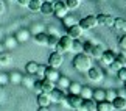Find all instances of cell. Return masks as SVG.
Returning <instances> with one entry per match:
<instances>
[{
	"label": "cell",
	"instance_id": "1",
	"mask_svg": "<svg viewBox=\"0 0 126 111\" xmlns=\"http://www.w3.org/2000/svg\"><path fill=\"white\" fill-rule=\"evenodd\" d=\"M73 67L79 72H87L92 67V61H90V56L86 55V53H78L73 58Z\"/></svg>",
	"mask_w": 126,
	"mask_h": 111
},
{
	"label": "cell",
	"instance_id": "2",
	"mask_svg": "<svg viewBox=\"0 0 126 111\" xmlns=\"http://www.w3.org/2000/svg\"><path fill=\"white\" fill-rule=\"evenodd\" d=\"M72 44H73V39L65 35V36H61L59 38V42H58V45L55 47L56 52H59V53H64V52H72Z\"/></svg>",
	"mask_w": 126,
	"mask_h": 111
},
{
	"label": "cell",
	"instance_id": "3",
	"mask_svg": "<svg viewBox=\"0 0 126 111\" xmlns=\"http://www.w3.org/2000/svg\"><path fill=\"white\" fill-rule=\"evenodd\" d=\"M64 103L67 107H70V108L78 110L81 107V103H83V97H81L79 94H69V95H65V102Z\"/></svg>",
	"mask_w": 126,
	"mask_h": 111
},
{
	"label": "cell",
	"instance_id": "4",
	"mask_svg": "<svg viewBox=\"0 0 126 111\" xmlns=\"http://www.w3.org/2000/svg\"><path fill=\"white\" fill-rule=\"evenodd\" d=\"M53 14L59 19H62L64 16L69 14V9H67V6L64 5V2H59V0H55V2H53Z\"/></svg>",
	"mask_w": 126,
	"mask_h": 111
},
{
	"label": "cell",
	"instance_id": "5",
	"mask_svg": "<svg viewBox=\"0 0 126 111\" xmlns=\"http://www.w3.org/2000/svg\"><path fill=\"white\" fill-rule=\"evenodd\" d=\"M59 70L55 69V67H50V66H45V72H44V78H47V80H50L53 81V83H56L58 80H59Z\"/></svg>",
	"mask_w": 126,
	"mask_h": 111
},
{
	"label": "cell",
	"instance_id": "6",
	"mask_svg": "<svg viewBox=\"0 0 126 111\" xmlns=\"http://www.w3.org/2000/svg\"><path fill=\"white\" fill-rule=\"evenodd\" d=\"M62 61H64V58H62V53H59V52H53V53L50 55V58H48V66L50 67H55V69H59Z\"/></svg>",
	"mask_w": 126,
	"mask_h": 111
},
{
	"label": "cell",
	"instance_id": "7",
	"mask_svg": "<svg viewBox=\"0 0 126 111\" xmlns=\"http://www.w3.org/2000/svg\"><path fill=\"white\" fill-rule=\"evenodd\" d=\"M96 25H98V22H96L95 16H87L84 19H81V22H79L81 30H90V28H95Z\"/></svg>",
	"mask_w": 126,
	"mask_h": 111
},
{
	"label": "cell",
	"instance_id": "8",
	"mask_svg": "<svg viewBox=\"0 0 126 111\" xmlns=\"http://www.w3.org/2000/svg\"><path fill=\"white\" fill-rule=\"evenodd\" d=\"M48 95H50V100H51V102H55V103H64L65 102V94H64V91H62V89L55 88Z\"/></svg>",
	"mask_w": 126,
	"mask_h": 111
},
{
	"label": "cell",
	"instance_id": "9",
	"mask_svg": "<svg viewBox=\"0 0 126 111\" xmlns=\"http://www.w3.org/2000/svg\"><path fill=\"white\" fill-rule=\"evenodd\" d=\"M78 111H96V102L94 99H83V103Z\"/></svg>",
	"mask_w": 126,
	"mask_h": 111
},
{
	"label": "cell",
	"instance_id": "10",
	"mask_svg": "<svg viewBox=\"0 0 126 111\" xmlns=\"http://www.w3.org/2000/svg\"><path fill=\"white\" fill-rule=\"evenodd\" d=\"M87 78H89L90 81H100L101 78H103V72H101L98 67L92 66L90 69L87 70Z\"/></svg>",
	"mask_w": 126,
	"mask_h": 111
},
{
	"label": "cell",
	"instance_id": "11",
	"mask_svg": "<svg viewBox=\"0 0 126 111\" xmlns=\"http://www.w3.org/2000/svg\"><path fill=\"white\" fill-rule=\"evenodd\" d=\"M112 108H114V111H122V110H125L126 108V99L125 97H122V95H117L112 102Z\"/></svg>",
	"mask_w": 126,
	"mask_h": 111
},
{
	"label": "cell",
	"instance_id": "12",
	"mask_svg": "<svg viewBox=\"0 0 126 111\" xmlns=\"http://www.w3.org/2000/svg\"><path fill=\"white\" fill-rule=\"evenodd\" d=\"M114 21H115V19L112 16H106V14H100V16L96 17L98 25H103V27H112L114 25Z\"/></svg>",
	"mask_w": 126,
	"mask_h": 111
},
{
	"label": "cell",
	"instance_id": "13",
	"mask_svg": "<svg viewBox=\"0 0 126 111\" xmlns=\"http://www.w3.org/2000/svg\"><path fill=\"white\" fill-rule=\"evenodd\" d=\"M55 89V83L47 78H42L41 80V92H45V94H50L51 91Z\"/></svg>",
	"mask_w": 126,
	"mask_h": 111
},
{
	"label": "cell",
	"instance_id": "14",
	"mask_svg": "<svg viewBox=\"0 0 126 111\" xmlns=\"http://www.w3.org/2000/svg\"><path fill=\"white\" fill-rule=\"evenodd\" d=\"M81 33H83V30H81V27L76 25V23L67 28V35H69L72 39H78V38L81 36Z\"/></svg>",
	"mask_w": 126,
	"mask_h": 111
},
{
	"label": "cell",
	"instance_id": "15",
	"mask_svg": "<svg viewBox=\"0 0 126 111\" xmlns=\"http://www.w3.org/2000/svg\"><path fill=\"white\" fill-rule=\"evenodd\" d=\"M50 103H51L50 95L45 94V92H39V95H37V105H39V107L48 108V105H50Z\"/></svg>",
	"mask_w": 126,
	"mask_h": 111
},
{
	"label": "cell",
	"instance_id": "16",
	"mask_svg": "<svg viewBox=\"0 0 126 111\" xmlns=\"http://www.w3.org/2000/svg\"><path fill=\"white\" fill-rule=\"evenodd\" d=\"M101 61L104 63V64H110L114 60H115V52H112V50H104L103 52V55H101V58H100Z\"/></svg>",
	"mask_w": 126,
	"mask_h": 111
},
{
	"label": "cell",
	"instance_id": "17",
	"mask_svg": "<svg viewBox=\"0 0 126 111\" xmlns=\"http://www.w3.org/2000/svg\"><path fill=\"white\" fill-rule=\"evenodd\" d=\"M39 11L44 14V16H51V14H53V3H50V2H42Z\"/></svg>",
	"mask_w": 126,
	"mask_h": 111
},
{
	"label": "cell",
	"instance_id": "18",
	"mask_svg": "<svg viewBox=\"0 0 126 111\" xmlns=\"http://www.w3.org/2000/svg\"><path fill=\"white\" fill-rule=\"evenodd\" d=\"M96 111H114L112 103L108 102V100H101V102H96Z\"/></svg>",
	"mask_w": 126,
	"mask_h": 111
},
{
	"label": "cell",
	"instance_id": "19",
	"mask_svg": "<svg viewBox=\"0 0 126 111\" xmlns=\"http://www.w3.org/2000/svg\"><path fill=\"white\" fill-rule=\"evenodd\" d=\"M11 63V53L9 52H0V66H8Z\"/></svg>",
	"mask_w": 126,
	"mask_h": 111
},
{
	"label": "cell",
	"instance_id": "20",
	"mask_svg": "<svg viewBox=\"0 0 126 111\" xmlns=\"http://www.w3.org/2000/svg\"><path fill=\"white\" fill-rule=\"evenodd\" d=\"M112 27H115V28H117V30H120V31H125L126 33V21H125V19H115V21H114V25Z\"/></svg>",
	"mask_w": 126,
	"mask_h": 111
},
{
	"label": "cell",
	"instance_id": "21",
	"mask_svg": "<svg viewBox=\"0 0 126 111\" xmlns=\"http://www.w3.org/2000/svg\"><path fill=\"white\" fill-rule=\"evenodd\" d=\"M92 99H94L95 102H101V100H104V91L103 89L92 91Z\"/></svg>",
	"mask_w": 126,
	"mask_h": 111
},
{
	"label": "cell",
	"instance_id": "22",
	"mask_svg": "<svg viewBox=\"0 0 126 111\" xmlns=\"http://www.w3.org/2000/svg\"><path fill=\"white\" fill-rule=\"evenodd\" d=\"M94 47H95V44H94L92 41H86V42H83V53H86V55L90 56L92 50H94Z\"/></svg>",
	"mask_w": 126,
	"mask_h": 111
},
{
	"label": "cell",
	"instance_id": "23",
	"mask_svg": "<svg viewBox=\"0 0 126 111\" xmlns=\"http://www.w3.org/2000/svg\"><path fill=\"white\" fill-rule=\"evenodd\" d=\"M41 5H42V0H30L27 6L31 9V11H39L41 9Z\"/></svg>",
	"mask_w": 126,
	"mask_h": 111
},
{
	"label": "cell",
	"instance_id": "24",
	"mask_svg": "<svg viewBox=\"0 0 126 111\" xmlns=\"http://www.w3.org/2000/svg\"><path fill=\"white\" fill-rule=\"evenodd\" d=\"M34 39H36V42L37 44H45L47 45V41H48V35L47 33H37V35L34 36Z\"/></svg>",
	"mask_w": 126,
	"mask_h": 111
},
{
	"label": "cell",
	"instance_id": "25",
	"mask_svg": "<svg viewBox=\"0 0 126 111\" xmlns=\"http://www.w3.org/2000/svg\"><path fill=\"white\" fill-rule=\"evenodd\" d=\"M62 23H64V27L65 28H69L72 25H75V17L73 16H70V14H67V16L62 17Z\"/></svg>",
	"mask_w": 126,
	"mask_h": 111
},
{
	"label": "cell",
	"instance_id": "26",
	"mask_svg": "<svg viewBox=\"0 0 126 111\" xmlns=\"http://www.w3.org/2000/svg\"><path fill=\"white\" fill-rule=\"evenodd\" d=\"M67 88H69L70 94H79V91H81V88H83V86H81L79 83H76V81H73V83H70Z\"/></svg>",
	"mask_w": 126,
	"mask_h": 111
},
{
	"label": "cell",
	"instance_id": "27",
	"mask_svg": "<svg viewBox=\"0 0 126 111\" xmlns=\"http://www.w3.org/2000/svg\"><path fill=\"white\" fill-rule=\"evenodd\" d=\"M103 52H104V49L101 45H98V44H95V47H94V50H92V53H90V56H94V58H101V55H103Z\"/></svg>",
	"mask_w": 126,
	"mask_h": 111
},
{
	"label": "cell",
	"instance_id": "28",
	"mask_svg": "<svg viewBox=\"0 0 126 111\" xmlns=\"http://www.w3.org/2000/svg\"><path fill=\"white\" fill-rule=\"evenodd\" d=\"M37 66H39L37 63H34V61H30V63L27 64V67H25V69H27V72H28L30 75H34V74H36V70H37Z\"/></svg>",
	"mask_w": 126,
	"mask_h": 111
},
{
	"label": "cell",
	"instance_id": "29",
	"mask_svg": "<svg viewBox=\"0 0 126 111\" xmlns=\"http://www.w3.org/2000/svg\"><path fill=\"white\" fill-rule=\"evenodd\" d=\"M58 42H59V39H58L56 35H48V41H47V45H48V47L55 49V47L58 45Z\"/></svg>",
	"mask_w": 126,
	"mask_h": 111
},
{
	"label": "cell",
	"instance_id": "30",
	"mask_svg": "<svg viewBox=\"0 0 126 111\" xmlns=\"http://www.w3.org/2000/svg\"><path fill=\"white\" fill-rule=\"evenodd\" d=\"M79 95L83 99H92V89L90 88H87V86H83L79 91Z\"/></svg>",
	"mask_w": 126,
	"mask_h": 111
},
{
	"label": "cell",
	"instance_id": "31",
	"mask_svg": "<svg viewBox=\"0 0 126 111\" xmlns=\"http://www.w3.org/2000/svg\"><path fill=\"white\" fill-rule=\"evenodd\" d=\"M117 97V92L112 89H108V91H104V100H108V102H112V100Z\"/></svg>",
	"mask_w": 126,
	"mask_h": 111
},
{
	"label": "cell",
	"instance_id": "32",
	"mask_svg": "<svg viewBox=\"0 0 126 111\" xmlns=\"http://www.w3.org/2000/svg\"><path fill=\"white\" fill-rule=\"evenodd\" d=\"M64 5L67 6V9H76L79 6V2H78V0H65Z\"/></svg>",
	"mask_w": 126,
	"mask_h": 111
},
{
	"label": "cell",
	"instance_id": "33",
	"mask_svg": "<svg viewBox=\"0 0 126 111\" xmlns=\"http://www.w3.org/2000/svg\"><path fill=\"white\" fill-rule=\"evenodd\" d=\"M72 52H83V42H79L78 39H73V44H72Z\"/></svg>",
	"mask_w": 126,
	"mask_h": 111
},
{
	"label": "cell",
	"instance_id": "34",
	"mask_svg": "<svg viewBox=\"0 0 126 111\" xmlns=\"http://www.w3.org/2000/svg\"><path fill=\"white\" fill-rule=\"evenodd\" d=\"M117 77H118V80H122V81L126 80V66H123L120 70H117Z\"/></svg>",
	"mask_w": 126,
	"mask_h": 111
},
{
	"label": "cell",
	"instance_id": "35",
	"mask_svg": "<svg viewBox=\"0 0 126 111\" xmlns=\"http://www.w3.org/2000/svg\"><path fill=\"white\" fill-rule=\"evenodd\" d=\"M115 60L122 63V66H126V55L125 53H115Z\"/></svg>",
	"mask_w": 126,
	"mask_h": 111
},
{
	"label": "cell",
	"instance_id": "36",
	"mask_svg": "<svg viewBox=\"0 0 126 111\" xmlns=\"http://www.w3.org/2000/svg\"><path fill=\"white\" fill-rule=\"evenodd\" d=\"M109 66H110V69H112V70H115V72H117V70H120V69L123 67V66H122V63H118L117 60H114V61L110 63Z\"/></svg>",
	"mask_w": 126,
	"mask_h": 111
},
{
	"label": "cell",
	"instance_id": "37",
	"mask_svg": "<svg viewBox=\"0 0 126 111\" xmlns=\"http://www.w3.org/2000/svg\"><path fill=\"white\" fill-rule=\"evenodd\" d=\"M44 72H45V66L39 64V66H37V70H36V75H39V77H42V78H44Z\"/></svg>",
	"mask_w": 126,
	"mask_h": 111
},
{
	"label": "cell",
	"instance_id": "38",
	"mask_svg": "<svg viewBox=\"0 0 126 111\" xmlns=\"http://www.w3.org/2000/svg\"><path fill=\"white\" fill-rule=\"evenodd\" d=\"M118 44H120V47L126 49V35H125V36H122V38L118 39Z\"/></svg>",
	"mask_w": 126,
	"mask_h": 111
},
{
	"label": "cell",
	"instance_id": "39",
	"mask_svg": "<svg viewBox=\"0 0 126 111\" xmlns=\"http://www.w3.org/2000/svg\"><path fill=\"white\" fill-rule=\"evenodd\" d=\"M58 83H59L61 86H64V88H67V86H69V81H67L65 78H62V77H59V80H58Z\"/></svg>",
	"mask_w": 126,
	"mask_h": 111
},
{
	"label": "cell",
	"instance_id": "40",
	"mask_svg": "<svg viewBox=\"0 0 126 111\" xmlns=\"http://www.w3.org/2000/svg\"><path fill=\"white\" fill-rule=\"evenodd\" d=\"M33 86H34V88H33V89H36L37 92H41V80H37V81H34V85H33Z\"/></svg>",
	"mask_w": 126,
	"mask_h": 111
},
{
	"label": "cell",
	"instance_id": "41",
	"mask_svg": "<svg viewBox=\"0 0 126 111\" xmlns=\"http://www.w3.org/2000/svg\"><path fill=\"white\" fill-rule=\"evenodd\" d=\"M6 81H8V77L5 75V74H0V85H2V83H6Z\"/></svg>",
	"mask_w": 126,
	"mask_h": 111
},
{
	"label": "cell",
	"instance_id": "42",
	"mask_svg": "<svg viewBox=\"0 0 126 111\" xmlns=\"http://www.w3.org/2000/svg\"><path fill=\"white\" fill-rule=\"evenodd\" d=\"M28 2H30V0H17V3L20 5V6H27Z\"/></svg>",
	"mask_w": 126,
	"mask_h": 111
},
{
	"label": "cell",
	"instance_id": "43",
	"mask_svg": "<svg viewBox=\"0 0 126 111\" xmlns=\"http://www.w3.org/2000/svg\"><path fill=\"white\" fill-rule=\"evenodd\" d=\"M3 11H5V5H3L2 2H0V14H2Z\"/></svg>",
	"mask_w": 126,
	"mask_h": 111
},
{
	"label": "cell",
	"instance_id": "44",
	"mask_svg": "<svg viewBox=\"0 0 126 111\" xmlns=\"http://www.w3.org/2000/svg\"><path fill=\"white\" fill-rule=\"evenodd\" d=\"M37 111H48V108H45V107H39V110Z\"/></svg>",
	"mask_w": 126,
	"mask_h": 111
},
{
	"label": "cell",
	"instance_id": "45",
	"mask_svg": "<svg viewBox=\"0 0 126 111\" xmlns=\"http://www.w3.org/2000/svg\"><path fill=\"white\" fill-rule=\"evenodd\" d=\"M45 2H50V3H53V2H55V0H45Z\"/></svg>",
	"mask_w": 126,
	"mask_h": 111
},
{
	"label": "cell",
	"instance_id": "46",
	"mask_svg": "<svg viewBox=\"0 0 126 111\" xmlns=\"http://www.w3.org/2000/svg\"><path fill=\"white\" fill-rule=\"evenodd\" d=\"M123 83H125V88H126V80H125V81H123Z\"/></svg>",
	"mask_w": 126,
	"mask_h": 111
},
{
	"label": "cell",
	"instance_id": "47",
	"mask_svg": "<svg viewBox=\"0 0 126 111\" xmlns=\"http://www.w3.org/2000/svg\"><path fill=\"white\" fill-rule=\"evenodd\" d=\"M122 111H126V110H122Z\"/></svg>",
	"mask_w": 126,
	"mask_h": 111
},
{
	"label": "cell",
	"instance_id": "48",
	"mask_svg": "<svg viewBox=\"0 0 126 111\" xmlns=\"http://www.w3.org/2000/svg\"><path fill=\"white\" fill-rule=\"evenodd\" d=\"M78 2H81V0H78Z\"/></svg>",
	"mask_w": 126,
	"mask_h": 111
}]
</instances>
